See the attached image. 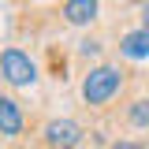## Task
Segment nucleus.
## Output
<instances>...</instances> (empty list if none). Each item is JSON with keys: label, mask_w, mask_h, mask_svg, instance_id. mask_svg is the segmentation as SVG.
<instances>
[{"label": "nucleus", "mask_w": 149, "mask_h": 149, "mask_svg": "<svg viewBox=\"0 0 149 149\" xmlns=\"http://www.w3.org/2000/svg\"><path fill=\"white\" fill-rule=\"evenodd\" d=\"M119 86H123V74L104 63V67H93L82 78V97H86V104H108L119 93Z\"/></svg>", "instance_id": "1"}, {"label": "nucleus", "mask_w": 149, "mask_h": 149, "mask_svg": "<svg viewBox=\"0 0 149 149\" xmlns=\"http://www.w3.org/2000/svg\"><path fill=\"white\" fill-rule=\"evenodd\" d=\"M119 52L127 56V60H149V34L146 30H130L119 41Z\"/></svg>", "instance_id": "6"}, {"label": "nucleus", "mask_w": 149, "mask_h": 149, "mask_svg": "<svg viewBox=\"0 0 149 149\" xmlns=\"http://www.w3.org/2000/svg\"><path fill=\"white\" fill-rule=\"evenodd\" d=\"M45 142H49V149H74L82 142V127L74 119H49L45 123Z\"/></svg>", "instance_id": "3"}, {"label": "nucleus", "mask_w": 149, "mask_h": 149, "mask_svg": "<svg viewBox=\"0 0 149 149\" xmlns=\"http://www.w3.org/2000/svg\"><path fill=\"white\" fill-rule=\"evenodd\" d=\"M0 134H8V138L22 134V108L11 97H0Z\"/></svg>", "instance_id": "4"}, {"label": "nucleus", "mask_w": 149, "mask_h": 149, "mask_svg": "<svg viewBox=\"0 0 149 149\" xmlns=\"http://www.w3.org/2000/svg\"><path fill=\"white\" fill-rule=\"evenodd\" d=\"M112 149H142V146H138V142H116Z\"/></svg>", "instance_id": "9"}, {"label": "nucleus", "mask_w": 149, "mask_h": 149, "mask_svg": "<svg viewBox=\"0 0 149 149\" xmlns=\"http://www.w3.org/2000/svg\"><path fill=\"white\" fill-rule=\"evenodd\" d=\"M0 74L11 86H30L37 78V67H34V60L22 52V49H4L0 52Z\"/></svg>", "instance_id": "2"}, {"label": "nucleus", "mask_w": 149, "mask_h": 149, "mask_svg": "<svg viewBox=\"0 0 149 149\" xmlns=\"http://www.w3.org/2000/svg\"><path fill=\"white\" fill-rule=\"evenodd\" d=\"M142 22H146L142 30H146V34H149V4H146V11H142Z\"/></svg>", "instance_id": "10"}, {"label": "nucleus", "mask_w": 149, "mask_h": 149, "mask_svg": "<svg viewBox=\"0 0 149 149\" xmlns=\"http://www.w3.org/2000/svg\"><path fill=\"white\" fill-rule=\"evenodd\" d=\"M97 52H101L97 41H82V56H97Z\"/></svg>", "instance_id": "8"}, {"label": "nucleus", "mask_w": 149, "mask_h": 149, "mask_svg": "<svg viewBox=\"0 0 149 149\" xmlns=\"http://www.w3.org/2000/svg\"><path fill=\"white\" fill-rule=\"evenodd\" d=\"M130 123L134 127H149V97H142V101L130 104Z\"/></svg>", "instance_id": "7"}, {"label": "nucleus", "mask_w": 149, "mask_h": 149, "mask_svg": "<svg viewBox=\"0 0 149 149\" xmlns=\"http://www.w3.org/2000/svg\"><path fill=\"white\" fill-rule=\"evenodd\" d=\"M63 19L71 26H90L97 19V0H67L63 4Z\"/></svg>", "instance_id": "5"}]
</instances>
